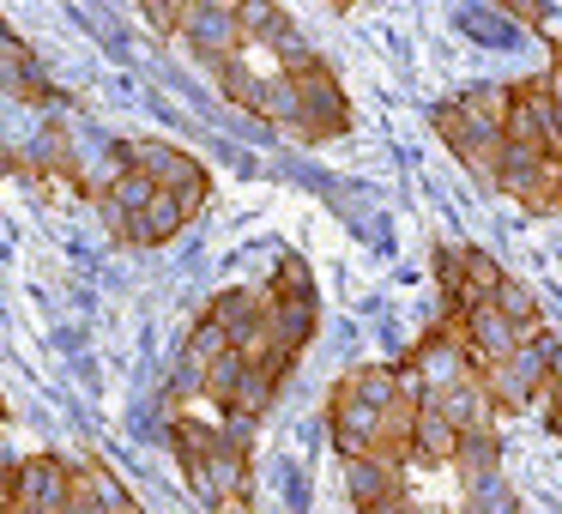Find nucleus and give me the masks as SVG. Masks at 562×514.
Masks as SVG:
<instances>
[{"label":"nucleus","instance_id":"1","mask_svg":"<svg viewBox=\"0 0 562 514\" xmlns=\"http://www.w3.org/2000/svg\"><path fill=\"white\" fill-rule=\"evenodd\" d=\"M393 405H400V369L393 364H357L351 376L333 388V448H339L345 460L375 454Z\"/></svg>","mask_w":562,"mask_h":514},{"label":"nucleus","instance_id":"2","mask_svg":"<svg viewBox=\"0 0 562 514\" xmlns=\"http://www.w3.org/2000/svg\"><path fill=\"white\" fill-rule=\"evenodd\" d=\"M436 279H441V315H465V309H484L496 303L502 279L508 272L484 255V248H465V243H441L436 248Z\"/></svg>","mask_w":562,"mask_h":514},{"label":"nucleus","instance_id":"3","mask_svg":"<svg viewBox=\"0 0 562 514\" xmlns=\"http://www.w3.org/2000/svg\"><path fill=\"white\" fill-rule=\"evenodd\" d=\"M296 103H303L296 139H308V146H321V139H339L345 127H351V103H345L333 67H308V74H296Z\"/></svg>","mask_w":562,"mask_h":514},{"label":"nucleus","instance_id":"4","mask_svg":"<svg viewBox=\"0 0 562 514\" xmlns=\"http://www.w3.org/2000/svg\"><path fill=\"white\" fill-rule=\"evenodd\" d=\"M544 369H550V339L538 333V339H526L514 357L477 369V381H484V393L496 405H532L538 393H544Z\"/></svg>","mask_w":562,"mask_h":514},{"label":"nucleus","instance_id":"5","mask_svg":"<svg viewBox=\"0 0 562 514\" xmlns=\"http://www.w3.org/2000/svg\"><path fill=\"white\" fill-rule=\"evenodd\" d=\"M115 158H122V170H139L158 194H182V188L206 182V170H200L194 152L182 146H164V139H122L115 146Z\"/></svg>","mask_w":562,"mask_h":514},{"label":"nucleus","instance_id":"6","mask_svg":"<svg viewBox=\"0 0 562 514\" xmlns=\"http://www.w3.org/2000/svg\"><path fill=\"white\" fill-rule=\"evenodd\" d=\"M67 502H74V466L55 460V454H31V460H19V478H13L7 509L13 514H61Z\"/></svg>","mask_w":562,"mask_h":514},{"label":"nucleus","instance_id":"7","mask_svg":"<svg viewBox=\"0 0 562 514\" xmlns=\"http://www.w3.org/2000/svg\"><path fill=\"white\" fill-rule=\"evenodd\" d=\"M182 37L206 55L212 67L243 55V13H236V0H188L182 7Z\"/></svg>","mask_w":562,"mask_h":514},{"label":"nucleus","instance_id":"8","mask_svg":"<svg viewBox=\"0 0 562 514\" xmlns=\"http://www.w3.org/2000/svg\"><path fill=\"white\" fill-rule=\"evenodd\" d=\"M429 122H436V134L448 139V152H453V158H460L465 170L477 176V182H490V176H496V158H502V127L472 122V115H465L460 103H441V110L429 115Z\"/></svg>","mask_w":562,"mask_h":514},{"label":"nucleus","instance_id":"9","mask_svg":"<svg viewBox=\"0 0 562 514\" xmlns=\"http://www.w3.org/2000/svg\"><path fill=\"white\" fill-rule=\"evenodd\" d=\"M345 496L363 509H381V502H400L405 496V466L400 460H381V454H363V460H345Z\"/></svg>","mask_w":562,"mask_h":514},{"label":"nucleus","instance_id":"10","mask_svg":"<svg viewBox=\"0 0 562 514\" xmlns=\"http://www.w3.org/2000/svg\"><path fill=\"white\" fill-rule=\"evenodd\" d=\"M424 405H436L441 417H448V429L453 436H484V429H496V400L484 393V381H460V388H448V393H436V400H424Z\"/></svg>","mask_w":562,"mask_h":514},{"label":"nucleus","instance_id":"11","mask_svg":"<svg viewBox=\"0 0 562 514\" xmlns=\"http://www.w3.org/2000/svg\"><path fill=\"white\" fill-rule=\"evenodd\" d=\"M315 321H321L315 297H272L267 291V339L279 345L284 357H296L308 339H315Z\"/></svg>","mask_w":562,"mask_h":514},{"label":"nucleus","instance_id":"12","mask_svg":"<svg viewBox=\"0 0 562 514\" xmlns=\"http://www.w3.org/2000/svg\"><path fill=\"white\" fill-rule=\"evenodd\" d=\"M188 484H194L200 496H206V509H218V502H236V496H248V454L224 442V448L212 454L206 466H194V472H188Z\"/></svg>","mask_w":562,"mask_h":514},{"label":"nucleus","instance_id":"13","mask_svg":"<svg viewBox=\"0 0 562 514\" xmlns=\"http://www.w3.org/2000/svg\"><path fill=\"white\" fill-rule=\"evenodd\" d=\"M465 345H472L477 369H490V364H502V357H514L526 339L508 327V315H502L496 303H484V309H465Z\"/></svg>","mask_w":562,"mask_h":514},{"label":"nucleus","instance_id":"14","mask_svg":"<svg viewBox=\"0 0 562 514\" xmlns=\"http://www.w3.org/2000/svg\"><path fill=\"white\" fill-rule=\"evenodd\" d=\"M74 502L86 514H134L139 502L122 490V478L110 472V466H98V460H79L74 466Z\"/></svg>","mask_w":562,"mask_h":514},{"label":"nucleus","instance_id":"15","mask_svg":"<svg viewBox=\"0 0 562 514\" xmlns=\"http://www.w3.org/2000/svg\"><path fill=\"white\" fill-rule=\"evenodd\" d=\"M212 321H218L224 333H231V351H243L248 339H255L260 327H267V291H224V297H212V309H206Z\"/></svg>","mask_w":562,"mask_h":514},{"label":"nucleus","instance_id":"16","mask_svg":"<svg viewBox=\"0 0 562 514\" xmlns=\"http://www.w3.org/2000/svg\"><path fill=\"white\" fill-rule=\"evenodd\" d=\"M453 448H460V436L448 429V417H441L436 405H417V417H412V460H424V466H448V460H453Z\"/></svg>","mask_w":562,"mask_h":514},{"label":"nucleus","instance_id":"17","mask_svg":"<svg viewBox=\"0 0 562 514\" xmlns=\"http://www.w3.org/2000/svg\"><path fill=\"white\" fill-rule=\"evenodd\" d=\"M182 224H188V219H182V206H176V194H151V206L127 219V243L158 248V243H170V236L182 231Z\"/></svg>","mask_w":562,"mask_h":514},{"label":"nucleus","instance_id":"18","mask_svg":"<svg viewBox=\"0 0 562 514\" xmlns=\"http://www.w3.org/2000/svg\"><path fill=\"white\" fill-rule=\"evenodd\" d=\"M279 388H284V381H272L267 369H255V364H248V369H243V381H236V393H231V405H224V412H231V417H260V412H267L272 400H279Z\"/></svg>","mask_w":562,"mask_h":514},{"label":"nucleus","instance_id":"19","mask_svg":"<svg viewBox=\"0 0 562 514\" xmlns=\"http://www.w3.org/2000/svg\"><path fill=\"white\" fill-rule=\"evenodd\" d=\"M255 115H267L272 127H284V134H296V122H303V103H296V79H291V74L267 79V91H260Z\"/></svg>","mask_w":562,"mask_h":514},{"label":"nucleus","instance_id":"20","mask_svg":"<svg viewBox=\"0 0 562 514\" xmlns=\"http://www.w3.org/2000/svg\"><path fill=\"white\" fill-rule=\"evenodd\" d=\"M460 514H520V502H514V484H508V478L490 472V478H472V484H465Z\"/></svg>","mask_w":562,"mask_h":514},{"label":"nucleus","instance_id":"21","mask_svg":"<svg viewBox=\"0 0 562 514\" xmlns=\"http://www.w3.org/2000/svg\"><path fill=\"white\" fill-rule=\"evenodd\" d=\"M453 103H460V110L472 115V122L502 127V122H508V110H514V86H465Z\"/></svg>","mask_w":562,"mask_h":514},{"label":"nucleus","instance_id":"22","mask_svg":"<svg viewBox=\"0 0 562 514\" xmlns=\"http://www.w3.org/2000/svg\"><path fill=\"white\" fill-rule=\"evenodd\" d=\"M453 466L465 472V484H472V478L502 472V442H496V429H484V436H460V448H453Z\"/></svg>","mask_w":562,"mask_h":514},{"label":"nucleus","instance_id":"23","mask_svg":"<svg viewBox=\"0 0 562 514\" xmlns=\"http://www.w3.org/2000/svg\"><path fill=\"white\" fill-rule=\"evenodd\" d=\"M496 309L508 315V327L520 333V339H538V297L526 291L520 279H502V291H496Z\"/></svg>","mask_w":562,"mask_h":514},{"label":"nucleus","instance_id":"24","mask_svg":"<svg viewBox=\"0 0 562 514\" xmlns=\"http://www.w3.org/2000/svg\"><path fill=\"white\" fill-rule=\"evenodd\" d=\"M243 369H248L243 351H224L218 364L200 376V393H206V400H218V405H231V393H236V381H243Z\"/></svg>","mask_w":562,"mask_h":514},{"label":"nucleus","instance_id":"25","mask_svg":"<svg viewBox=\"0 0 562 514\" xmlns=\"http://www.w3.org/2000/svg\"><path fill=\"white\" fill-rule=\"evenodd\" d=\"M267 291H272V297H315V279H308L303 260H279V272H272Z\"/></svg>","mask_w":562,"mask_h":514},{"label":"nucleus","instance_id":"26","mask_svg":"<svg viewBox=\"0 0 562 514\" xmlns=\"http://www.w3.org/2000/svg\"><path fill=\"white\" fill-rule=\"evenodd\" d=\"M182 7H188V0H146L139 13H146L158 31H182Z\"/></svg>","mask_w":562,"mask_h":514},{"label":"nucleus","instance_id":"27","mask_svg":"<svg viewBox=\"0 0 562 514\" xmlns=\"http://www.w3.org/2000/svg\"><path fill=\"white\" fill-rule=\"evenodd\" d=\"M206 194H212V182H194V188H182V194H176V206H182V219H200V206H206Z\"/></svg>","mask_w":562,"mask_h":514},{"label":"nucleus","instance_id":"28","mask_svg":"<svg viewBox=\"0 0 562 514\" xmlns=\"http://www.w3.org/2000/svg\"><path fill=\"white\" fill-rule=\"evenodd\" d=\"M363 514H417V509H412V496H400V502H381V509H363Z\"/></svg>","mask_w":562,"mask_h":514},{"label":"nucleus","instance_id":"29","mask_svg":"<svg viewBox=\"0 0 562 514\" xmlns=\"http://www.w3.org/2000/svg\"><path fill=\"white\" fill-rule=\"evenodd\" d=\"M544 86H550V98L562 103V49H557V67H550V74H544Z\"/></svg>","mask_w":562,"mask_h":514},{"label":"nucleus","instance_id":"30","mask_svg":"<svg viewBox=\"0 0 562 514\" xmlns=\"http://www.w3.org/2000/svg\"><path fill=\"white\" fill-rule=\"evenodd\" d=\"M212 514H255V502H248V496H236V502H218Z\"/></svg>","mask_w":562,"mask_h":514},{"label":"nucleus","instance_id":"31","mask_svg":"<svg viewBox=\"0 0 562 514\" xmlns=\"http://www.w3.org/2000/svg\"><path fill=\"white\" fill-rule=\"evenodd\" d=\"M550 436L562 442V405H557V412H550Z\"/></svg>","mask_w":562,"mask_h":514},{"label":"nucleus","instance_id":"32","mask_svg":"<svg viewBox=\"0 0 562 514\" xmlns=\"http://www.w3.org/2000/svg\"><path fill=\"white\" fill-rule=\"evenodd\" d=\"M61 514H86V509H79V502H67V509H61Z\"/></svg>","mask_w":562,"mask_h":514},{"label":"nucleus","instance_id":"33","mask_svg":"<svg viewBox=\"0 0 562 514\" xmlns=\"http://www.w3.org/2000/svg\"><path fill=\"white\" fill-rule=\"evenodd\" d=\"M134 514H146V509H134Z\"/></svg>","mask_w":562,"mask_h":514}]
</instances>
